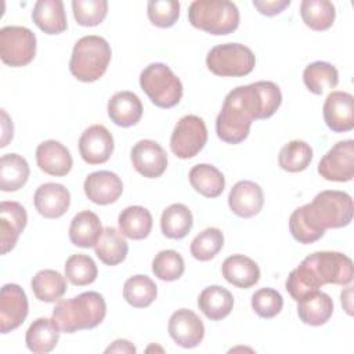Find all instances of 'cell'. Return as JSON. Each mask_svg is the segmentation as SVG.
Segmentation results:
<instances>
[{
	"label": "cell",
	"instance_id": "cell-1",
	"mask_svg": "<svg viewBox=\"0 0 354 354\" xmlns=\"http://www.w3.org/2000/svg\"><path fill=\"white\" fill-rule=\"evenodd\" d=\"M282 102L279 87L268 80L254 82L231 90L216 119L217 137L227 144L242 142L253 120L271 118Z\"/></svg>",
	"mask_w": 354,
	"mask_h": 354
},
{
	"label": "cell",
	"instance_id": "cell-2",
	"mask_svg": "<svg viewBox=\"0 0 354 354\" xmlns=\"http://www.w3.org/2000/svg\"><path fill=\"white\" fill-rule=\"evenodd\" d=\"M354 277L353 261L340 252H315L307 256L290 271L285 288L293 300H300L308 292L317 290L326 283L346 286Z\"/></svg>",
	"mask_w": 354,
	"mask_h": 354
},
{
	"label": "cell",
	"instance_id": "cell-3",
	"mask_svg": "<svg viewBox=\"0 0 354 354\" xmlns=\"http://www.w3.org/2000/svg\"><path fill=\"white\" fill-rule=\"evenodd\" d=\"M313 232L321 238L328 228H342L351 223L353 199L347 192L326 189L315 195L313 202L297 207Z\"/></svg>",
	"mask_w": 354,
	"mask_h": 354
},
{
	"label": "cell",
	"instance_id": "cell-4",
	"mask_svg": "<svg viewBox=\"0 0 354 354\" xmlns=\"http://www.w3.org/2000/svg\"><path fill=\"white\" fill-rule=\"evenodd\" d=\"M106 315V304L98 292H84L72 299L59 300L53 310V319L61 332L73 333L98 326Z\"/></svg>",
	"mask_w": 354,
	"mask_h": 354
},
{
	"label": "cell",
	"instance_id": "cell-5",
	"mask_svg": "<svg viewBox=\"0 0 354 354\" xmlns=\"http://www.w3.org/2000/svg\"><path fill=\"white\" fill-rule=\"evenodd\" d=\"M112 51L108 41L97 35L79 39L72 50L69 71L80 82L98 80L108 69Z\"/></svg>",
	"mask_w": 354,
	"mask_h": 354
},
{
	"label": "cell",
	"instance_id": "cell-6",
	"mask_svg": "<svg viewBox=\"0 0 354 354\" xmlns=\"http://www.w3.org/2000/svg\"><path fill=\"white\" fill-rule=\"evenodd\" d=\"M189 24L214 36L230 35L239 25V11L227 0H195L188 8Z\"/></svg>",
	"mask_w": 354,
	"mask_h": 354
},
{
	"label": "cell",
	"instance_id": "cell-7",
	"mask_svg": "<svg viewBox=\"0 0 354 354\" xmlns=\"http://www.w3.org/2000/svg\"><path fill=\"white\" fill-rule=\"evenodd\" d=\"M140 86L152 104L163 109L176 106L183 98L181 80L162 62L149 64L140 73Z\"/></svg>",
	"mask_w": 354,
	"mask_h": 354
},
{
	"label": "cell",
	"instance_id": "cell-8",
	"mask_svg": "<svg viewBox=\"0 0 354 354\" xmlns=\"http://www.w3.org/2000/svg\"><path fill=\"white\" fill-rule=\"evenodd\" d=\"M209 71L217 76L241 77L249 75L256 65L253 51L239 43L214 46L206 57Z\"/></svg>",
	"mask_w": 354,
	"mask_h": 354
},
{
	"label": "cell",
	"instance_id": "cell-9",
	"mask_svg": "<svg viewBox=\"0 0 354 354\" xmlns=\"http://www.w3.org/2000/svg\"><path fill=\"white\" fill-rule=\"evenodd\" d=\"M36 55V36L25 26H4L0 29V57L8 66H25Z\"/></svg>",
	"mask_w": 354,
	"mask_h": 354
},
{
	"label": "cell",
	"instance_id": "cell-10",
	"mask_svg": "<svg viewBox=\"0 0 354 354\" xmlns=\"http://www.w3.org/2000/svg\"><path fill=\"white\" fill-rule=\"evenodd\" d=\"M207 142V129L202 118L196 115L183 116L170 137V149L180 159L196 156Z\"/></svg>",
	"mask_w": 354,
	"mask_h": 354
},
{
	"label": "cell",
	"instance_id": "cell-11",
	"mask_svg": "<svg viewBox=\"0 0 354 354\" xmlns=\"http://www.w3.org/2000/svg\"><path fill=\"white\" fill-rule=\"evenodd\" d=\"M318 173L328 181L344 183L354 177V141L336 142L319 160Z\"/></svg>",
	"mask_w": 354,
	"mask_h": 354
},
{
	"label": "cell",
	"instance_id": "cell-12",
	"mask_svg": "<svg viewBox=\"0 0 354 354\" xmlns=\"http://www.w3.org/2000/svg\"><path fill=\"white\" fill-rule=\"evenodd\" d=\"M29 311L28 297L17 283H6L0 292V332L8 333L26 319Z\"/></svg>",
	"mask_w": 354,
	"mask_h": 354
},
{
	"label": "cell",
	"instance_id": "cell-13",
	"mask_svg": "<svg viewBox=\"0 0 354 354\" xmlns=\"http://www.w3.org/2000/svg\"><path fill=\"white\" fill-rule=\"evenodd\" d=\"M113 137L102 124L87 127L79 138V152L88 165L105 163L113 152Z\"/></svg>",
	"mask_w": 354,
	"mask_h": 354
},
{
	"label": "cell",
	"instance_id": "cell-14",
	"mask_svg": "<svg viewBox=\"0 0 354 354\" xmlns=\"http://www.w3.org/2000/svg\"><path fill=\"white\" fill-rule=\"evenodd\" d=\"M133 167L147 178L160 177L167 167L166 151L153 140H140L130 152Z\"/></svg>",
	"mask_w": 354,
	"mask_h": 354
},
{
	"label": "cell",
	"instance_id": "cell-15",
	"mask_svg": "<svg viewBox=\"0 0 354 354\" xmlns=\"http://www.w3.org/2000/svg\"><path fill=\"white\" fill-rule=\"evenodd\" d=\"M167 330L170 337L184 348L196 347L205 336V326L202 319L188 308H180L169 318Z\"/></svg>",
	"mask_w": 354,
	"mask_h": 354
},
{
	"label": "cell",
	"instance_id": "cell-16",
	"mask_svg": "<svg viewBox=\"0 0 354 354\" xmlns=\"http://www.w3.org/2000/svg\"><path fill=\"white\" fill-rule=\"evenodd\" d=\"M324 120L335 133H346L354 127V98L346 91H332L328 94L324 108Z\"/></svg>",
	"mask_w": 354,
	"mask_h": 354
},
{
	"label": "cell",
	"instance_id": "cell-17",
	"mask_svg": "<svg viewBox=\"0 0 354 354\" xmlns=\"http://www.w3.org/2000/svg\"><path fill=\"white\" fill-rule=\"evenodd\" d=\"M86 196L95 205H111L116 202L123 192L120 177L109 170L90 173L83 184Z\"/></svg>",
	"mask_w": 354,
	"mask_h": 354
},
{
	"label": "cell",
	"instance_id": "cell-18",
	"mask_svg": "<svg viewBox=\"0 0 354 354\" xmlns=\"http://www.w3.org/2000/svg\"><path fill=\"white\" fill-rule=\"evenodd\" d=\"M26 221L28 214L21 203L14 201H3L0 203V243L3 254L15 246L26 227Z\"/></svg>",
	"mask_w": 354,
	"mask_h": 354
},
{
	"label": "cell",
	"instance_id": "cell-19",
	"mask_svg": "<svg viewBox=\"0 0 354 354\" xmlns=\"http://www.w3.org/2000/svg\"><path fill=\"white\" fill-rule=\"evenodd\" d=\"M264 205L263 189L259 184L242 180L238 181L230 191L228 206L234 214L242 218H250L260 213Z\"/></svg>",
	"mask_w": 354,
	"mask_h": 354
},
{
	"label": "cell",
	"instance_id": "cell-20",
	"mask_svg": "<svg viewBox=\"0 0 354 354\" xmlns=\"http://www.w3.org/2000/svg\"><path fill=\"white\" fill-rule=\"evenodd\" d=\"M36 163L46 174L64 177L71 171L73 159L64 144L55 140H47L36 148Z\"/></svg>",
	"mask_w": 354,
	"mask_h": 354
},
{
	"label": "cell",
	"instance_id": "cell-21",
	"mask_svg": "<svg viewBox=\"0 0 354 354\" xmlns=\"http://www.w3.org/2000/svg\"><path fill=\"white\" fill-rule=\"evenodd\" d=\"M33 203L39 214L43 217L58 218L69 209L71 194L62 184L46 183L36 189Z\"/></svg>",
	"mask_w": 354,
	"mask_h": 354
},
{
	"label": "cell",
	"instance_id": "cell-22",
	"mask_svg": "<svg viewBox=\"0 0 354 354\" xmlns=\"http://www.w3.org/2000/svg\"><path fill=\"white\" fill-rule=\"evenodd\" d=\"M333 314V300L319 289L308 292L297 300V315L303 324L319 326L329 321Z\"/></svg>",
	"mask_w": 354,
	"mask_h": 354
},
{
	"label": "cell",
	"instance_id": "cell-23",
	"mask_svg": "<svg viewBox=\"0 0 354 354\" xmlns=\"http://www.w3.org/2000/svg\"><path fill=\"white\" fill-rule=\"evenodd\" d=\"M223 277L231 285L249 289L260 279V268L254 260L243 254L228 256L221 266Z\"/></svg>",
	"mask_w": 354,
	"mask_h": 354
},
{
	"label": "cell",
	"instance_id": "cell-24",
	"mask_svg": "<svg viewBox=\"0 0 354 354\" xmlns=\"http://www.w3.org/2000/svg\"><path fill=\"white\" fill-rule=\"evenodd\" d=\"M108 116L116 126H134L142 116V104L134 93L118 91L108 101Z\"/></svg>",
	"mask_w": 354,
	"mask_h": 354
},
{
	"label": "cell",
	"instance_id": "cell-25",
	"mask_svg": "<svg viewBox=\"0 0 354 354\" xmlns=\"http://www.w3.org/2000/svg\"><path fill=\"white\" fill-rule=\"evenodd\" d=\"M32 19L35 25L47 35H59L68 28L64 3L61 0H39L36 1Z\"/></svg>",
	"mask_w": 354,
	"mask_h": 354
},
{
	"label": "cell",
	"instance_id": "cell-26",
	"mask_svg": "<svg viewBox=\"0 0 354 354\" xmlns=\"http://www.w3.org/2000/svg\"><path fill=\"white\" fill-rule=\"evenodd\" d=\"M59 332L61 329L53 318H37L26 330V347L36 354L50 353L58 344Z\"/></svg>",
	"mask_w": 354,
	"mask_h": 354
},
{
	"label": "cell",
	"instance_id": "cell-27",
	"mask_svg": "<svg viewBox=\"0 0 354 354\" xmlns=\"http://www.w3.org/2000/svg\"><path fill=\"white\" fill-rule=\"evenodd\" d=\"M100 217L91 210H83L75 214L69 225V239L75 246L93 248L102 234Z\"/></svg>",
	"mask_w": 354,
	"mask_h": 354
},
{
	"label": "cell",
	"instance_id": "cell-28",
	"mask_svg": "<svg viewBox=\"0 0 354 354\" xmlns=\"http://www.w3.org/2000/svg\"><path fill=\"white\" fill-rule=\"evenodd\" d=\"M234 306L232 293L218 285L205 288L198 296V307L210 321L225 318Z\"/></svg>",
	"mask_w": 354,
	"mask_h": 354
},
{
	"label": "cell",
	"instance_id": "cell-29",
	"mask_svg": "<svg viewBox=\"0 0 354 354\" xmlns=\"http://www.w3.org/2000/svg\"><path fill=\"white\" fill-rule=\"evenodd\" d=\"M29 165L18 153H6L0 159V189L15 192L21 189L29 178Z\"/></svg>",
	"mask_w": 354,
	"mask_h": 354
},
{
	"label": "cell",
	"instance_id": "cell-30",
	"mask_svg": "<svg viewBox=\"0 0 354 354\" xmlns=\"http://www.w3.org/2000/svg\"><path fill=\"white\" fill-rule=\"evenodd\" d=\"M118 224L123 236L140 241L147 238L152 230V214L142 206H129L120 212Z\"/></svg>",
	"mask_w": 354,
	"mask_h": 354
},
{
	"label": "cell",
	"instance_id": "cell-31",
	"mask_svg": "<svg viewBox=\"0 0 354 354\" xmlns=\"http://www.w3.org/2000/svg\"><path fill=\"white\" fill-rule=\"evenodd\" d=\"M189 183L192 188L206 198H217L225 187L223 173L207 163H199L189 170Z\"/></svg>",
	"mask_w": 354,
	"mask_h": 354
},
{
	"label": "cell",
	"instance_id": "cell-32",
	"mask_svg": "<svg viewBox=\"0 0 354 354\" xmlns=\"http://www.w3.org/2000/svg\"><path fill=\"white\" fill-rule=\"evenodd\" d=\"M97 257L106 266L122 263L129 252V245L123 235L113 227H105L94 246Z\"/></svg>",
	"mask_w": 354,
	"mask_h": 354
},
{
	"label": "cell",
	"instance_id": "cell-33",
	"mask_svg": "<svg viewBox=\"0 0 354 354\" xmlns=\"http://www.w3.org/2000/svg\"><path fill=\"white\" fill-rule=\"evenodd\" d=\"M192 213L183 203H173L166 207L160 217V230L166 238L183 239L192 228Z\"/></svg>",
	"mask_w": 354,
	"mask_h": 354
},
{
	"label": "cell",
	"instance_id": "cell-34",
	"mask_svg": "<svg viewBox=\"0 0 354 354\" xmlns=\"http://www.w3.org/2000/svg\"><path fill=\"white\" fill-rule=\"evenodd\" d=\"M33 295L44 303L58 301L66 292V281L55 270H41L36 272L30 282Z\"/></svg>",
	"mask_w": 354,
	"mask_h": 354
},
{
	"label": "cell",
	"instance_id": "cell-35",
	"mask_svg": "<svg viewBox=\"0 0 354 354\" xmlns=\"http://www.w3.org/2000/svg\"><path fill=\"white\" fill-rule=\"evenodd\" d=\"M300 15L310 29L321 32L333 25L336 10L329 0H303L300 4Z\"/></svg>",
	"mask_w": 354,
	"mask_h": 354
},
{
	"label": "cell",
	"instance_id": "cell-36",
	"mask_svg": "<svg viewBox=\"0 0 354 354\" xmlns=\"http://www.w3.org/2000/svg\"><path fill=\"white\" fill-rule=\"evenodd\" d=\"M303 82L313 94L321 95L324 91L337 86L339 73L332 64L315 61L306 66L303 72Z\"/></svg>",
	"mask_w": 354,
	"mask_h": 354
},
{
	"label": "cell",
	"instance_id": "cell-37",
	"mask_svg": "<svg viewBox=\"0 0 354 354\" xmlns=\"http://www.w3.org/2000/svg\"><path fill=\"white\" fill-rule=\"evenodd\" d=\"M156 295L158 288L147 275H133L126 279L123 285L124 300L136 308H145L151 306L156 299Z\"/></svg>",
	"mask_w": 354,
	"mask_h": 354
},
{
	"label": "cell",
	"instance_id": "cell-38",
	"mask_svg": "<svg viewBox=\"0 0 354 354\" xmlns=\"http://www.w3.org/2000/svg\"><path fill=\"white\" fill-rule=\"evenodd\" d=\"M313 160V148L301 140L285 144L278 155L279 167L289 173H299L308 167Z\"/></svg>",
	"mask_w": 354,
	"mask_h": 354
},
{
	"label": "cell",
	"instance_id": "cell-39",
	"mask_svg": "<svg viewBox=\"0 0 354 354\" xmlns=\"http://www.w3.org/2000/svg\"><path fill=\"white\" fill-rule=\"evenodd\" d=\"M97 275L98 268L87 254H72L65 261V277L75 286L90 285L97 279Z\"/></svg>",
	"mask_w": 354,
	"mask_h": 354
},
{
	"label": "cell",
	"instance_id": "cell-40",
	"mask_svg": "<svg viewBox=\"0 0 354 354\" xmlns=\"http://www.w3.org/2000/svg\"><path fill=\"white\" fill-rule=\"evenodd\" d=\"M224 245V235L221 230L216 227H210L199 232L191 242L189 250L191 254L199 261L212 260Z\"/></svg>",
	"mask_w": 354,
	"mask_h": 354
},
{
	"label": "cell",
	"instance_id": "cell-41",
	"mask_svg": "<svg viewBox=\"0 0 354 354\" xmlns=\"http://www.w3.org/2000/svg\"><path fill=\"white\" fill-rule=\"evenodd\" d=\"M184 270L183 256L173 249L160 250L152 260V272L156 278L166 282L178 279L184 274Z\"/></svg>",
	"mask_w": 354,
	"mask_h": 354
},
{
	"label": "cell",
	"instance_id": "cell-42",
	"mask_svg": "<svg viewBox=\"0 0 354 354\" xmlns=\"http://www.w3.org/2000/svg\"><path fill=\"white\" fill-rule=\"evenodd\" d=\"M72 11L79 25L97 26L106 17L108 1L106 0H73Z\"/></svg>",
	"mask_w": 354,
	"mask_h": 354
},
{
	"label": "cell",
	"instance_id": "cell-43",
	"mask_svg": "<svg viewBox=\"0 0 354 354\" xmlns=\"http://www.w3.org/2000/svg\"><path fill=\"white\" fill-rule=\"evenodd\" d=\"M147 14L155 26L170 28L180 17V3L176 0H151L147 4Z\"/></svg>",
	"mask_w": 354,
	"mask_h": 354
},
{
	"label": "cell",
	"instance_id": "cell-44",
	"mask_svg": "<svg viewBox=\"0 0 354 354\" xmlns=\"http://www.w3.org/2000/svg\"><path fill=\"white\" fill-rule=\"evenodd\" d=\"M283 299L281 293L272 288H261L252 296V308L261 318H274L281 313Z\"/></svg>",
	"mask_w": 354,
	"mask_h": 354
},
{
	"label": "cell",
	"instance_id": "cell-45",
	"mask_svg": "<svg viewBox=\"0 0 354 354\" xmlns=\"http://www.w3.org/2000/svg\"><path fill=\"white\" fill-rule=\"evenodd\" d=\"M290 0H253V6L263 15L272 17L289 7Z\"/></svg>",
	"mask_w": 354,
	"mask_h": 354
},
{
	"label": "cell",
	"instance_id": "cell-46",
	"mask_svg": "<svg viewBox=\"0 0 354 354\" xmlns=\"http://www.w3.org/2000/svg\"><path fill=\"white\" fill-rule=\"evenodd\" d=\"M105 353H123V354H134L136 347L126 339H118L111 346L105 348Z\"/></svg>",
	"mask_w": 354,
	"mask_h": 354
},
{
	"label": "cell",
	"instance_id": "cell-47",
	"mask_svg": "<svg viewBox=\"0 0 354 354\" xmlns=\"http://www.w3.org/2000/svg\"><path fill=\"white\" fill-rule=\"evenodd\" d=\"M351 293H353V289L351 288H347L346 290L342 292L340 297H342V304L346 310V313L348 315H353V306H351Z\"/></svg>",
	"mask_w": 354,
	"mask_h": 354
}]
</instances>
